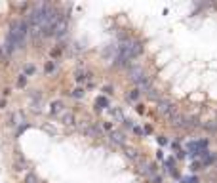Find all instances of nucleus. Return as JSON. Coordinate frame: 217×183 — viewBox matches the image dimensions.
<instances>
[{
  "label": "nucleus",
  "mask_w": 217,
  "mask_h": 183,
  "mask_svg": "<svg viewBox=\"0 0 217 183\" xmlns=\"http://www.w3.org/2000/svg\"><path fill=\"white\" fill-rule=\"evenodd\" d=\"M29 23L27 21H17L12 25L8 36H6V52H15L19 48L25 46V40H27L29 34Z\"/></svg>",
  "instance_id": "nucleus-1"
},
{
  "label": "nucleus",
  "mask_w": 217,
  "mask_h": 183,
  "mask_svg": "<svg viewBox=\"0 0 217 183\" xmlns=\"http://www.w3.org/2000/svg\"><path fill=\"white\" fill-rule=\"evenodd\" d=\"M95 105H97V109H105V107L108 105V101L105 99V97H97V101H95Z\"/></svg>",
  "instance_id": "nucleus-2"
},
{
  "label": "nucleus",
  "mask_w": 217,
  "mask_h": 183,
  "mask_svg": "<svg viewBox=\"0 0 217 183\" xmlns=\"http://www.w3.org/2000/svg\"><path fill=\"white\" fill-rule=\"evenodd\" d=\"M72 96H74V97H82V90H74V92H72Z\"/></svg>",
  "instance_id": "nucleus-3"
},
{
  "label": "nucleus",
  "mask_w": 217,
  "mask_h": 183,
  "mask_svg": "<svg viewBox=\"0 0 217 183\" xmlns=\"http://www.w3.org/2000/svg\"><path fill=\"white\" fill-rule=\"evenodd\" d=\"M25 82H27V78H25V76H21V78H19V86H25Z\"/></svg>",
  "instance_id": "nucleus-4"
},
{
  "label": "nucleus",
  "mask_w": 217,
  "mask_h": 183,
  "mask_svg": "<svg viewBox=\"0 0 217 183\" xmlns=\"http://www.w3.org/2000/svg\"><path fill=\"white\" fill-rule=\"evenodd\" d=\"M0 55H2V46H0Z\"/></svg>",
  "instance_id": "nucleus-5"
}]
</instances>
